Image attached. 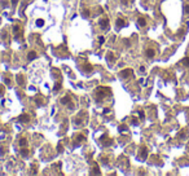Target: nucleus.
Instances as JSON below:
<instances>
[{
  "mask_svg": "<svg viewBox=\"0 0 189 176\" xmlns=\"http://www.w3.org/2000/svg\"><path fill=\"white\" fill-rule=\"evenodd\" d=\"M90 9H86L84 12H83V16H84V17H88V16H90Z\"/></svg>",
  "mask_w": 189,
  "mask_h": 176,
  "instance_id": "obj_22",
  "label": "nucleus"
},
{
  "mask_svg": "<svg viewBox=\"0 0 189 176\" xmlns=\"http://www.w3.org/2000/svg\"><path fill=\"white\" fill-rule=\"evenodd\" d=\"M132 124H135V126H136V124H139L137 119H135V118H133V119H132Z\"/></svg>",
  "mask_w": 189,
  "mask_h": 176,
  "instance_id": "obj_28",
  "label": "nucleus"
},
{
  "mask_svg": "<svg viewBox=\"0 0 189 176\" xmlns=\"http://www.w3.org/2000/svg\"><path fill=\"white\" fill-rule=\"evenodd\" d=\"M145 56H146L148 58H153V57L155 56V51H154L153 48H148V49L145 51Z\"/></svg>",
  "mask_w": 189,
  "mask_h": 176,
  "instance_id": "obj_6",
  "label": "nucleus"
},
{
  "mask_svg": "<svg viewBox=\"0 0 189 176\" xmlns=\"http://www.w3.org/2000/svg\"><path fill=\"white\" fill-rule=\"evenodd\" d=\"M18 31H19V25H14V26H13V34L17 35Z\"/></svg>",
  "mask_w": 189,
  "mask_h": 176,
  "instance_id": "obj_19",
  "label": "nucleus"
},
{
  "mask_svg": "<svg viewBox=\"0 0 189 176\" xmlns=\"http://www.w3.org/2000/svg\"><path fill=\"white\" fill-rule=\"evenodd\" d=\"M84 141H86V137L83 135H78L77 136V145L82 144V142H84Z\"/></svg>",
  "mask_w": 189,
  "mask_h": 176,
  "instance_id": "obj_13",
  "label": "nucleus"
},
{
  "mask_svg": "<svg viewBox=\"0 0 189 176\" xmlns=\"http://www.w3.org/2000/svg\"><path fill=\"white\" fill-rule=\"evenodd\" d=\"M119 132H127V126H124V124L119 126Z\"/></svg>",
  "mask_w": 189,
  "mask_h": 176,
  "instance_id": "obj_20",
  "label": "nucleus"
},
{
  "mask_svg": "<svg viewBox=\"0 0 189 176\" xmlns=\"http://www.w3.org/2000/svg\"><path fill=\"white\" fill-rule=\"evenodd\" d=\"M115 60H117V57H115V55H114V53H112V52H108L106 53V61L109 63H114V62H115Z\"/></svg>",
  "mask_w": 189,
  "mask_h": 176,
  "instance_id": "obj_4",
  "label": "nucleus"
},
{
  "mask_svg": "<svg viewBox=\"0 0 189 176\" xmlns=\"http://www.w3.org/2000/svg\"><path fill=\"white\" fill-rule=\"evenodd\" d=\"M188 150H189V146H188Z\"/></svg>",
  "mask_w": 189,
  "mask_h": 176,
  "instance_id": "obj_32",
  "label": "nucleus"
},
{
  "mask_svg": "<svg viewBox=\"0 0 189 176\" xmlns=\"http://www.w3.org/2000/svg\"><path fill=\"white\" fill-rule=\"evenodd\" d=\"M17 83H18L19 86H23V84H25V80H23V75H21V74H19V75H17Z\"/></svg>",
  "mask_w": 189,
  "mask_h": 176,
  "instance_id": "obj_15",
  "label": "nucleus"
},
{
  "mask_svg": "<svg viewBox=\"0 0 189 176\" xmlns=\"http://www.w3.org/2000/svg\"><path fill=\"white\" fill-rule=\"evenodd\" d=\"M3 93H4V87L0 86V96H3Z\"/></svg>",
  "mask_w": 189,
  "mask_h": 176,
  "instance_id": "obj_24",
  "label": "nucleus"
},
{
  "mask_svg": "<svg viewBox=\"0 0 189 176\" xmlns=\"http://www.w3.org/2000/svg\"><path fill=\"white\" fill-rule=\"evenodd\" d=\"M101 142L105 146H109L110 144H113V139H109V137H106V136H104V139L101 137Z\"/></svg>",
  "mask_w": 189,
  "mask_h": 176,
  "instance_id": "obj_7",
  "label": "nucleus"
},
{
  "mask_svg": "<svg viewBox=\"0 0 189 176\" xmlns=\"http://www.w3.org/2000/svg\"><path fill=\"white\" fill-rule=\"evenodd\" d=\"M99 41H100V43H104V41H105V38H104V36H99Z\"/></svg>",
  "mask_w": 189,
  "mask_h": 176,
  "instance_id": "obj_23",
  "label": "nucleus"
},
{
  "mask_svg": "<svg viewBox=\"0 0 189 176\" xmlns=\"http://www.w3.org/2000/svg\"><path fill=\"white\" fill-rule=\"evenodd\" d=\"M82 69H83V70H84L86 72H90V71H92V70H93V68H92L91 65H88V63H86L84 66H82Z\"/></svg>",
  "mask_w": 189,
  "mask_h": 176,
  "instance_id": "obj_14",
  "label": "nucleus"
},
{
  "mask_svg": "<svg viewBox=\"0 0 189 176\" xmlns=\"http://www.w3.org/2000/svg\"><path fill=\"white\" fill-rule=\"evenodd\" d=\"M61 87H62V86H61V83H56V84H54V88H53V91H54V92L60 91V89H61Z\"/></svg>",
  "mask_w": 189,
  "mask_h": 176,
  "instance_id": "obj_21",
  "label": "nucleus"
},
{
  "mask_svg": "<svg viewBox=\"0 0 189 176\" xmlns=\"http://www.w3.org/2000/svg\"><path fill=\"white\" fill-rule=\"evenodd\" d=\"M139 115H140V119H144V117H145L143 111H139Z\"/></svg>",
  "mask_w": 189,
  "mask_h": 176,
  "instance_id": "obj_27",
  "label": "nucleus"
},
{
  "mask_svg": "<svg viewBox=\"0 0 189 176\" xmlns=\"http://www.w3.org/2000/svg\"><path fill=\"white\" fill-rule=\"evenodd\" d=\"M37 52L35 51H31V52H29V55H27V58H29L30 61H32V60H35V58H37Z\"/></svg>",
  "mask_w": 189,
  "mask_h": 176,
  "instance_id": "obj_10",
  "label": "nucleus"
},
{
  "mask_svg": "<svg viewBox=\"0 0 189 176\" xmlns=\"http://www.w3.org/2000/svg\"><path fill=\"white\" fill-rule=\"evenodd\" d=\"M140 71L144 72V71H145V68H144V66H141V68H140Z\"/></svg>",
  "mask_w": 189,
  "mask_h": 176,
  "instance_id": "obj_31",
  "label": "nucleus"
},
{
  "mask_svg": "<svg viewBox=\"0 0 189 176\" xmlns=\"http://www.w3.org/2000/svg\"><path fill=\"white\" fill-rule=\"evenodd\" d=\"M146 157H148V149H146L145 146H143V148H141V152H140V157H139V158H140L141 161H145V159H146Z\"/></svg>",
  "mask_w": 189,
  "mask_h": 176,
  "instance_id": "obj_5",
  "label": "nucleus"
},
{
  "mask_svg": "<svg viewBox=\"0 0 189 176\" xmlns=\"http://www.w3.org/2000/svg\"><path fill=\"white\" fill-rule=\"evenodd\" d=\"M61 104H62V105H68L70 109L74 108V104L71 102V97H69V96L62 97V99H61Z\"/></svg>",
  "mask_w": 189,
  "mask_h": 176,
  "instance_id": "obj_2",
  "label": "nucleus"
},
{
  "mask_svg": "<svg viewBox=\"0 0 189 176\" xmlns=\"http://www.w3.org/2000/svg\"><path fill=\"white\" fill-rule=\"evenodd\" d=\"M35 25H37V27H43L44 26V19H37V22H35Z\"/></svg>",
  "mask_w": 189,
  "mask_h": 176,
  "instance_id": "obj_16",
  "label": "nucleus"
},
{
  "mask_svg": "<svg viewBox=\"0 0 189 176\" xmlns=\"http://www.w3.org/2000/svg\"><path fill=\"white\" fill-rule=\"evenodd\" d=\"M100 27H101L102 30H108L109 29V19H108L106 17H104L100 21Z\"/></svg>",
  "mask_w": 189,
  "mask_h": 176,
  "instance_id": "obj_3",
  "label": "nucleus"
},
{
  "mask_svg": "<svg viewBox=\"0 0 189 176\" xmlns=\"http://www.w3.org/2000/svg\"><path fill=\"white\" fill-rule=\"evenodd\" d=\"M101 162H102L104 164H108V161H106V158H105V157H104V158L101 157Z\"/></svg>",
  "mask_w": 189,
  "mask_h": 176,
  "instance_id": "obj_25",
  "label": "nucleus"
},
{
  "mask_svg": "<svg viewBox=\"0 0 189 176\" xmlns=\"http://www.w3.org/2000/svg\"><path fill=\"white\" fill-rule=\"evenodd\" d=\"M137 25L140 27H145L146 26V19L144 18V17H139L137 18Z\"/></svg>",
  "mask_w": 189,
  "mask_h": 176,
  "instance_id": "obj_9",
  "label": "nucleus"
},
{
  "mask_svg": "<svg viewBox=\"0 0 189 176\" xmlns=\"http://www.w3.org/2000/svg\"><path fill=\"white\" fill-rule=\"evenodd\" d=\"M19 154H21L22 157H27V155L30 154V150H29V149H26V148L23 146V149L19 150Z\"/></svg>",
  "mask_w": 189,
  "mask_h": 176,
  "instance_id": "obj_11",
  "label": "nucleus"
},
{
  "mask_svg": "<svg viewBox=\"0 0 189 176\" xmlns=\"http://www.w3.org/2000/svg\"><path fill=\"white\" fill-rule=\"evenodd\" d=\"M181 65H184V66H187V68H189V57H185L184 60L181 61Z\"/></svg>",
  "mask_w": 189,
  "mask_h": 176,
  "instance_id": "obj_18",
  "label": "nucleus"
},
{
  "mask_svg": "<svg viewBox=\"0 0 189 176\" xmlns=\"http://www.w3.org/2000/svg\"><path fill=\"white\" fill-rule=\"evenodd\" d=\"M115 23H117V26H118V27H122V26H124V25H126V21H124L123 18H117Z\"/></svg>",
  "mask_w": 189,
  "mask_h": 176,
  "instance_id": "obj_12",
  "label": "nucleus"
},
{
  "mask_svg": "<svg viewBox=\"0 0 189 176\" xmlns=\"http://www.w3.org/2000/svg\"><path fill=\"white\" fill-rule=\"evenodd\" d=\"M5 83H7V84H10V80L8 79V78H5Z\"/></svg>",
  "mask_w": 189,
  "mask_h": 176,
  "instance_id": "obj_30",
  "label": "nucleus"
},
{
  "mask_svg": "<svg viewBox=\"0 0 189 176\" xmlns=\"http://www.w3.org/2000/svg\"><path fill=\"white\" fill-rule=\"evenodd\" d=\"M19 122H22V123H27V122H30V117L27 115V114H22V115H19Z\"/></svg>",
  "mask_w": 189,
  "mask_h": 176,
  "instance_id": "obj_8",
  "label": "nucleus"
},
{
  "mask_svg": "<svg viewBox=\"0 0 189 176\" xmlns=\"http://www.w3.org/2000/svg\"><path fill=\"white\" fill-rule=\"evenodd\" d=\"M185 13H187V14H189V4L185 5Z\"/></svg>",
  "mask_w": 189,
  "mask_h": 176,
  "instance_id": "obj_26",
  "label": "nucleus"
},
{
  "mask_svg": "<svg viewBox=\"0 0 189 176\" xmlns=\"http://www.w3.org/2000/svg\"><path fill=\"white\" fill-rule=\"evenodd\" d=\"M18 144H19V146H26V145H27V140L25 137H22V139H19Z\"/></svg>",
  "mask_w": 189,
  "mask_h": 176,
  "instance_id": "obj_17",
  "label": "nucleus"
},
{
  "mask_svg": "<svg viewBox=\"0 0 189 176\" xmlns=\"http://www.w3.org/2000/svg\"><path fill=\"white\" fill-rule=\"evenodd\" d=\"M133 74V71L131 70V69H126V70H123V71H121L119 72V77L122 78V79H128Z\"/></svg>",
  "mask_w": 189,
  "mask_h": 176,
  "instance_id": "obj_1",
  "label": "nucleus"
},
{
  "mask_svg": "<svg viewBox=\"0 0 189 176\" xmlns=\"http://www.w3.org/2000/svg\"><path fill=\"white\" fill-rule=\"evenodd\" d=\"M18 0H12V5H17Z\"/></svg>",
  "mask_w": 189,
  "mask_h": 176,
  "instance_id": "obj_29",
  "label": "nucleus"
}]
</instances>
